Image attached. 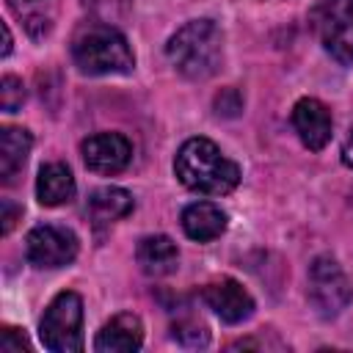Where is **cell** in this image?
I'll return each instance as SVG.
<instances>
[{
    "label": "cell",
    "instance_id": "cell-1",
    "mask_svg": "<svg viewBox=\"0 0 353 353\" xmlns=\"http://www.w3.org/2000/svg\"><path fill=\"white\" fill-rule=\"evenodd\" d=\"M174 174L188 190L204 196H223L240 182L237 163H232L210 138L185 141L174 157Z\"/></svg>",
    "mask_w": 353,
    "mask_h": 353
},
{
    "label": "cell",
    "instance_id": "cell-2",
    "mask_svg": "<svg viewBox=\"0 0 353 353\" xmlns=\"http://www.w3.org/2000/svg\"><path fill=\"white\" fill-rule=\"evenodd\" d=\"M165 55L182 77L207 80L223 61V33L212 19H190L168 39Z\"/></svg>",
    "mask_w": 353,
    "mask_h": 353
},
{
    "label": "cell",
    "instance_id": "cell-3",
    "mask_svg": "<svg viewBox=\"0 0 353 353\" xmlns=\"http://www.w3.org/2000/svg\"><path fill=\"white\" fill-rule=\"evenodd\" d=\"M72 58L83 74H130L135 69L127 39L108 22H85L72 39Z\"/></svg>",
    "mask_w": 353,
    "mask_h": 353
},
{
    "label": "cell",
    "instance_id": "cell-4",
    "mask_svg": "<svg viewBox=\"0 0 353 353\" xmlns=\"http://www.w3.org/2000/svg\"><path fill=\"white\" fill-rule=\"evenodd\" d=\"M39 336L52 353L83 350V301L77 292H61L50 301L39 323Z\"/></svg>",
    "mask_w": 353,
    "mask_h": 353
},
{
    "label": "cell",
    "instance_id": "cell-5",
    "mask_svg": "<svg viewBox=\"0 0 353 353\" xmlns=\"http://www.w3.org/2000/svg\"><path fill=\"white\" fill-rule=\"evenodd\" d=\"M309 22L334 61L345 66L353 63V0H320L312 8Z\"/></svg>",
    "mask_w": 353,
    "mask_h": 353
},
{
    "label": "cell",
    "instance_id": "cell-6",
    "mask_svg": "<svg viewBox=\"0 0 353 353\" xmlns=\"http://www.w3.org/2000/svg\"><path fill=\"white\" fill-rule=\"evenodd\" d=\"M353 298L350 279L331 256H317L309 265V301L320 317H336Z\"/></svg>",
    "mask_w": 353,
    "mask_h": 353
},
{
    "label": "cell",
    "instance_id": "cell-7",
    "mask_svg": "<svg viewBox=\"0 0 353 353\" xmlns=\"http://www.w3.org/2000/svg\"><path fill=\"white\" fill-rule=\"evenodd\" d=\"M77 234L66 226L41 223L25 237V256L33 268H63L77 256Z\"/></svg>",
    "mask_w": 353,
    "mask_h": 353
},
{
    "label": "cell",
    "instance_id": "cell-8",
    "mask_svg": "<svg viewBox=\"0 0 353 353\" xmlns=\"http://www.w3.org/2000/svg\"><path fill=\"white\" fill-rule=\"evenodd\" d=\"M83 160L97 174H116L132 160V143L121 132H97L80 146Z\"/></svg>",
    "mask_w": 353,
    "mask_h": 353
},
{
    "label": "cell",
    "instance_id": "cell-9",
    "mask_svg": "<svg viewBox=\"0 0 353 353\" xmlns=\"http://www.w3.org/2000/svg\"><path fill=\"white\" fill-rule=\"evenodd\" d=\"M201 298L229 325H237V323H243V320H248L254 314L251 292L240 281H234V279H221V281L207 284L201 290Z\"/></svg>",
    "mask_w": 353,
    "mask_h": 353
},
{
    "label": "cell",
    "instance_id": "cell-10",
    "mask_svg": "<svg viewBox=\"0 0 353 353\" xmlns=\"http://www.w3.org/2000/svg\"><path fill=\"white\" fill-rule=\"evenodd\" d=\"M292 127H295V132H298V138L306 149L320 152L331 141V130H334L331 110L320 99L303 97L292 108Z\"/></svg>",
    "mask_w": 353,
    "mask_h": 353
},
{
    "label": "cell",
    "instance_id": "cell-11",
    "mask_svg": "<svg viewBox=\"0 0 353 353\" xmlns=\"http://www.w3.org/2000/svg\"><path fill=\"white\" fill-rule=\"evenodd\" d=\"M143 345V323L132 312H121L110 317L94 339V347L99 353H132Z\"/></svg>",
    "mask_w": 353,
    "mask_h": 353
},
{
    "label": "cell",
    "instance_id": "cell-12",
    "mask_svg": "<svg viewBox=\"0 0 353 353\" xmlns=\"http://www.w3.org/2000/svg\"><path fill=\"white\" fill-rule=\"evenodd\" d=\"M182 229L190 240L210 243L226 232V215L212 201H193L182 210Z\"/></svg>",
    "mask_w": 353,
    "mask_h": 353
},
{
    "label": "cell",
    "instance_id": "cell-13",
    "mask_svg": "<svg viewBox=\"0 0 353 353\" xmlns=\"http://www.w3.org/2000/svg\"><path fill=\"white\" fill-rule=\"evenodd\" d=\"M135 259L141 265V270L146 276H168L176 270V262H179V251L174 245L171 237L165 234H149L138 243L135 248Z\"/></svg>",
    "mask_w": 353,
    "mask_h": 353
},
{
    "label": "cell",
    "instance_id": "cell-14",
    "mask_svg": "<svg viewBox=\"0 0 353 353\" xmlns=\"http://www.w3.org/2000/svg\"><path fill=\"white\" fill-rule=\"evenodd\" d=\"M36 199L44 207H61L74 199V176L63 163H47L36 176Z\"/></svg>",
    "mask_w": 353,
    "mask_h": 353
},
{
    "label": "cell",
    "instance_id": "cell-15",
    "mask_svg": "<svg viewBox=\"0 0 353 353\" xmlns=\"http://www.w3.org/2000/svg\"><path fill=\"white\" fill-rule=\"evenodd\" d=\"M33 146V135L25 127H3L0 130V179L11 185L22 171Z\"/></svg>",
    "mask_w": 353,
    "mask_h": 353
},
{
    "label": "cell",
    "instance_id": "cell-16",
    "mask_svg": "<svg viewBox=\"0 0 353 353\" xmlns=\"http://www.w3.org/2000/svg\"><path fill=\"white\" fill-rule=\"evenodd\" d=\"M132 193H127L124 188H97L88 196V218L94 221V226H110L113 221L124 218L132 212Z\"/></svg>",
    "mask_w": 353,
    "mask_h": 353
},
{
    "label": "cell",
    "instance_id": "cell-17",
    "mask_svg": "<svg viewBox=\"0 0 353 353\" xmlns=\"http://www.w3.org/2000/svg\"><path fill=\"white\" fill-rule=\"evenodd\" d=\"M171 334L185 347H204L210 342V331L199 320H179V323H174V331Z\"/></svg>",
    "mask_w": 353,
    "mask_h": 353
},
{
    "label": "cell",
    "instance_id": "cell-18",
    "mask_svg": "<svg viewBox=\"0 0 353 353\" xmlns=\"http://www.w3.org/2000/svg\"><path fill=\"white\" fill-rule=\"evenodd\" d=\"M22 102H25V85H22V80L14 77V74H6L0 80V108L6 113H14V110L22 108Z\"/></svg>",
    "mask_w": 353,
    "mask_h": 353
},
{
    "label": "cell",
    "instance_id": "cell-19",
    "mask_svg": "<svg viewBox=\"0 0 353 353\" xmlns=\"http://www.w3.org/2000/svg\"><path fill=\"white\" fill-rule=\"evenodd\" d=\"M132 3H135V0H83V6L91 8V11H94L99 19H105V22L124 17V14L132 8Z\"/></svg>",
    "mask_w": 353,
    "mask_h": 353
},
{
    "label": "cell",
    "instance_id": "cell-20",
    "mask_svg": "<svg viewBox=\"0 0 353 353\" xmlns=\"http://www.w3.org/2000/svg\"><path fill=\"white\" fill-rule=\"evenodd\" d=\"M0 350L3 353H22V350H30V345H28V339L19 328L6 325L3 334H0Z\"/></svg>",
    "mask_w": 353,
    "mask_h": 353
},
{
    "label": "cell",
    "instance_id": "cell-21",
    "mask_svg": "<svg viewBox=\"0 0 353 353\" xmlns=\"http://www.w3.org/2000/svg\"><path fill=\"white\" fill-rule=\"evenodd\" d=\"M215 108H218V113H223V116H237V113L243 110V99H240V94H237L234 88H226V91L215 99Z\"/></svg>",
    "mask_w": 353,
    "mask_h": 353
},
{
    "label": "cell",
    "instance_id": "cell-22",
    "mask_svg": "<svg viewBox=\"0 0 353 353\" xmlns=\"http://www.w3.org/2000/svg\"><path fill=\"white\" fill-rule=\"evenodd\" d=\"M17 215H19V210L6 199L3 201V234H8L11 229H14V221H17Z\"/></svg>",
    "mask_w": 353,
    "mask_h": 353
},
{
    "label": "cell",
    "instance_id": "cell-23",
    "mask_svg": "<svg viewBox=\"0 0 353 353\" xmlns=\"http://www.w3.org/2000/svg\"><path fill=\"white\" fill-rule=\"evenodd\" d=\"M342 163L353 168V130H350V135H347L345 143H342Z\"/></svg>",
    "mask_w": 353,
    "mask_h": 353
},
{
    "label": "cell",
    "instance_id": "cell-24",
    "mask_svg": "<svg viewBox=\"0 0 353 353\" xmlns=\"http://www.w3.org/2000/svg\"><path fill=\"white\" fill-rule=\"evenodd\" d=\"M11 52V30H8V25H3V50H0V55L6 58Z\"/></svg>",
    "mask_w": 353,
    "mask_h": 353
},
{
    "label": "cell",
    "instance_id": "cell-25",
    "mask_svg": "<svg viewBox=\"0 0 353 353\" xmlns=\"http://www.w3.org/2000/svg\"><path fill=\"white\" fill-rule=\"evenodd\" d=\"M28 3H36V0H28Z\"/></svg>",
    "mask_w": 353,
    "mask_h": 353
}]
</instances>
